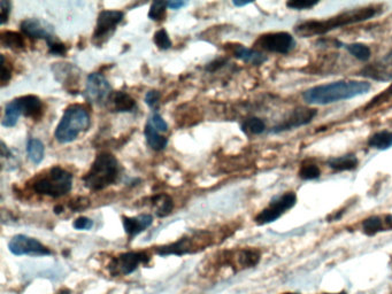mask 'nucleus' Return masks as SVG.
Listing matches in <instances>:
<instances>
[{
    "label": "nucleus",
    "instance_id": "37",
    "mask_svg": "<svg viewBox=\"0 0 392 294\" xmlns=\"http://www.w3.org/2000/svg\"><path fill=\"white\" fill-rule=\"evenodd\" d=\"M47 46H49L50 53L53 55H66V52H67L64 43H61L57 38L52 40V42L47 43Z\"/></svg>",
    "mask_w": 392,
    "mask_h": 294
},
{
    "label": "nucleus",
    "instance_id": "32",
    "mask_svg": "<svg viewBox=\"0 0 392 294\" xmlns=\"http://www.w3.org/2000/svg\"><path fill=\"white\" fill-rule=\"evenodd\" d=\"M392 99V85L389 88L384 90L383 92H381L380 94H377L374 99H371V103H368L365 107V111H373L377 107L382 106L384 103Z\"/></svg>",
    "mask_w": 392,
    "mask_h": 294
},
{
    "label": "nucleus",
    "instance_id": "8",
    "mask_svg": "<svg viewBox=\"0 0 392 294\" xmlns=\"http://www.w3.org/2000/svg\"><path fill=\"white\" fill-rule=\"evenodd\" d=\"M150 255L146 252H128L113 259L110 264L111 273L114 276H127L134 273L140 264H147Z\"/></svg>",
    "mask_w": 392,
    "mask_h": 294
},
{
    "label": "nucleus",
    "instance_id": "47",
    "mask_svg": "<svg viewBox=\"0 0 392 294\" xmlns=\"http://www.w3.org/2000/svg\"><path fill=\"white\" fill-rule=\"evenodd\" d=\"M59 294H69V292L64 291V292H61V293H59Z\"/></svg>",
    "mask_w": 392,
    "mask_h": 294
},
{
    "label": "nucleus",
    "instance_id": "28",
    "mask_svg": "<svg viewBox=\"0 0 392 294\" xmlns=\"http://www.w3.org/2000/svg\"><path fill=\"white\" fill-rule=\"evenodd\" d=\"M1 45L9 49H25L26 40L22 35L14 31H4L1 33Z\"/></svg>",
    "mask_w": 392,
    "mask_h": 294
},
{
    "label": "nucleus",
    "instance_id": "23",
    "mask_svg": "<svg viewBox=\"0 0 392 294\" xmlns=\"http://www.w3.org/2000/svg\"><path fill=\"white\" fill-rule=\"evenodd\" d=\"M144 135H145L146 143L151 149H155V151H162V149H166L168 144L167 138L162 136L160 132L155 130V128L150 125L149 123H146Z\"/></svg>",
    "mask_w": 392,
    "mask_h": 294
},
{
    "label": "nucleus",
    "instance_id": "41",
    "mask_svg": "<svg viewBox=\"0 0 392 294\" xmlns=\"http://www.w3.org/2000/svg\"><path fill=\"white\" fill-rule=\"evenodd\" d=\"M73 225L77 230H90L94 227V222L86 216H81L77 221L74 222Z\"/></svg>",
    "mask_w": 392,
    "mask_h": 294
},
{
    "label": "nucleus",
    "instance_id": "22",
    "mask_svg": "<svg viewBox=\"0 0 392 294\" xmlns=\"http://www.w3.org/2000/svg\"><path fill=\"white\" fill-rule=\"evenodd\" d=\"M359 161L356 155L347 154L328 160V166L336 171H349L358 167Z\"/></svg>",
    "mask_w": 392,
    "mask_h": 294
},
{
    "label": "nucleus",
    "instance_id": "1",
    "mask_svg": "<svg viewBox=\"0 0 392 294\" xmlns=\"http://www.w3.org/2000/svg\"><path fill=\"white\" fill-rule=\"evenodd\" d=\"M381 6L379 5H368V6L358 7L340 13L337 16L325 20H308L296 26L295 33L299 37L321 36L328 34L330 31L341 27L354 25L359 22L367 21L380 13Z\"/></svg>",
    "mask_w": 392,
    "mask_h": 294
},
{
    "label": "nucleus",
    "instance_id": "2",
    "mask_svg": "<svg viewBox=\"0 0 392 294\" xmlns=\"http://www.w3.org/2000/svg\"><path fill=\"white\" fill-rule=\"evenodd\" d=\"M371 88V83L364 81H338L308 89L303 98L310 105H329L368 94Z\"/></svg>",
    "mask_w": 392,
    "mask_h": 294
},
{
    "label": "nucleus",
    "instance_id": "29",
    "mask_svg": "<svg viewBox=\"0 0 392 294\" xmlns=\"http://www.w3.org/2000/svg\"><path fill=\"white\" fill-rule=\"evenodd\" d=\"M344 47L347 50L349 55H353L354 58L360 61H368L371 59V51L367 45L360 44V43H353V44H347Z\"/></svg>",
    "mask_w": 392,
    "mask_h": 294
},
{
    "label": "nucleus",
    "instance_id": "11",
    "mask_svg": "<svg viewBox=\"0 0 392 294\" xmlns=\"http://www.w3.org/2000/svg\"><path fill=\"white\" fill-rule=\"evenodd\" d=\"M111 94H112V88L105 76L99 73H92L88 76L86 97L90 103H103L111 97Z\"/></svg>",
    "mask_w": 392,
    "mask_h": 294
},
{
    "label": "nucleus",
    "instance_id": "21",
    "mask_svg": "<svg viewBox=\"0 0 392 294\" xmlns=\"http://www.w3.org/2000/svg\"><path fill=\"white\" fill-rule=\"evenodd\" d=\"M110 101H112L113 108L116 112H131L136 108V101L125 92H114L111 94Z\"/></svg>",
    "mask_w": 392,
    "mask_h": 294
},
{
    "label": "nucleus",
    "instance_id": "20",
    "mask_svg": "<svg viewBox=\"0 0 392 294\" xmlns=\"http://www.w3.org/2000/svg\"><path fill=\"white\" fill-rule=\"evenodd\" d=\"M233 55L240 60L247 62V64H254V66H260L267 61V57L262 55V52L249 49L243 45H235L233 47Z\"/></svg>",
    "mask_w": 392,
    "mask_h": 294
},
{
    "label": "nucleus",
    "instance_id": "36",
    "mask_svg": "<svg viewBox=\"0 0 392 294\" xmlns=\"http://www.w3.org/2000/svg\"><path fill=\"white\" fill-rule=\"evenodd\" d=\"M147 123L152 125L155 130L159 131V132H166L168 130L167 123L158 113H153L152 115L150 116Z\"/></svg>",
    "mask_w": 392,
    "mask_h": 294
},
{
    "label": "nucleus",
    "instance_id": "3",
    "mask_svg": "<svg viewBox=\"0 0 392 294\" xmlns=\"http://www.w3.org/2000/svg\"><path fill=\"white\" fill-rule=\"evenodd\" d=\"M119 174V162L116 157L107 152H103L96 158L86 176L83 177V183L91 191H101L114 184Z\"/></svg>",
    "mask_w": 392,
    "mask_h": 294
},
{
    "label": "nucleus",
    "instance_id": "19",
    "mask_svg": "<svg viewBox=\"0 0 392 294\" xmlns=\"http://www.w3.org/2000/svg\"><path fill=\"white\" fill-rule=\"evenodd\" d=\"M20 108H21L22 115L27 118H40L43 113V103L40 98L36 96H23V97L16 98Z\"/></svg>",
    "mask_w": 392,
    "mask_h": 294
},
{
    "label": "nucleus",
    "instance_id": "18",
    "mask_svg": "<svg viewBox=\"0 0 392 294\" xmlns=\"http://www.w3.org/2000/svg\"><path fill=\"white\" fill-rule=\"evenodd\" d=\"M122 220H123L125 234H128L130 238H134L137 234L143 232L153 223V217L150 214H142V215L135 216V217L123 216Z\"/></svg>",
    "mask_w": 392,
    "mask_h": 294
},
{
    "label": "nucleus",
    "instance_id": "42",
    "mask_svg": "<svg viewBox=\"0 0 392 294\" xmlns=\"http://www.w3.org/2000/svg\"><path fill=\"white\" fill-rule=\"evenodd\" d=\"M89 205V201L86 198H79L77 200L72 201L70 203V208L73 210H84Z\"/></svg>",
    "mask_w": 392,
    "mask_h": 294
},
{
    "label": "nucleus",
    "instance_id": "31",
    "mask_svg": "<svg viewBox=\"0 0 392 294\" xmlns=\"http://www.w3.org/2000/svg\"><path fill=\"white\" fill-rule=\"evenodd\" d=\"M299 177L304 181H313L321 176V170L314 164H304L298 173Z\"/></svg>",
    "mask_w": 392,
    "mask_h": 294
},
{
    "label": "nucleus",
    "instance_id": "6",
    "mask_svg": "<svg viewBox=\"0 0 392 294\" xmlns=\"http://www.w3.org/2000/svg\"><path fill=\"white\" fill-rule=\"evenodd\" d=\"M296 203H297V196L295 192L289 191L283 193L282 196H277L271 199L269 205L257 215V225H264L273 223L280 219L286 210H291Z\"/></svg>",
    "mask_w": 392,
    "mask_h": 294
},
{
    "label": "nucleus",
    "instance_id": "17",
    "mask_svg": "<svg viewBox=\"0 0 392 294\" xmlns=\"http://www.w3.org/2000/svg\"><path fill=\"white\" fill-rule=\"evenodd\" d=\"M362 230L367 236H375L382 231L392 230V215H374L362 222Z\"/></svg>",
    "mask_w": 392,
    "mask_h": 294
},
{
    "label": "nucleus",
    "instance_id": "48",
    "mask_svg": "<svg viewBox=\"0 0 392 294\" xmlns=\"http://www.w3.org/2000/svg\"><path fill=\"white\" fill-rule=\"evenodd\" d=\"M283 294H297V293H283Z\"/></svg>",
    "mask_w": 392,
    "mask_h": 294
},
{
    "label": "nucleus",
    "instance_id": "39",
    "mask_svg": "<svg viewBox=\"0 0 392 294\" xmlns=\"http://www.w3.org/2000/svg\"><path fill=\"white\" fill-rule=\"evenodd\" d=\"M11 7H12V4L7 1V0L0 1V25L4 26L9 21Z\"/></svg>",
    "mask_w": 392,
    "mask_h": 294
},
{
    "label": "nucleus",
    "instance_id": "24",
    "mask_svg": "<svg viewBox=\"0 0 392 294\" xmlns=\"http://www.w3.org/2000/svg\"><path fill=\"white\" fill-rule=\"evenodd\" d=\"M22 115L21 108L18 105V101H9L5 106L4 111L3 120H1V125L6 128H12L18 123V118Z\"/></svg>",
    "mask_w": 392,
    "mask_h": 294
},
{
    "label": "nucleus",
    "instance_id": "15",
    "mask_svg": "<svg viewBox=\"0 0 392 294\" xmlns=\"http://www.w3.org/2000/svg\"><path fill=\"white\" fill-rule=\"evenodd\" d=\"M318 114V111L310 110L306 107H299L290 113L288 118H284V121L280 125L274 128V132H282V131L291 130L295 128L303 127L308 125Z\"/></svg>",
    "mask_w": 392,
    "mask_h": 294
},
{
    "label": "nucleus",
    "instance_id": "4",
    "mask_svg": "<svg viewBox=\"0 0 392 294\" xmlns=\"http://www.w3.org/2000/svg\"><path fill=\"white\" fill-rule=\"evenodd\" d=\"M91 125V118L88 111L81 105H72L65 111L64 115L55 129V140L59 143H72L82 132H86Z\"/></svg>",
    "mask_w": 392,
    "mask_h": 294
},
{
    "label": "nucleus",
    "instance_id": "16",
    "mask_svg": "<svg viewBox=\"0 0 392 294\" xmlns=\"http://www.w3.org/2000/svg\"><path fill=\"white\" fill-rule=\"evenodd\" d=\"M227 258V264H230L231 267L236 268V270L247 269V268L256 267L259 264L262 254L258 249H243L236 252L229 253Z\"/></svg>",
    "mask_w": 392,
    "mask_h": 294
},
{
    "label": "nucleus",
    "instance_id": "9",
    "mask_svg": "<svg viewBox=\"0 0 392 294\" xmlns=\"http://www.w3.org/2000/svg\"><path fill=\"white\" fill-rule=\"evenodd\" d=\"M123 12L120 11H101L98 16L97 26L94 34V42L103 45L116 29V26L123 20Z\"/></svg>",
    "mask_w": 392,
    "mask_h": 294
},
{
    "label": "nucleus",
    "instance_id": "12",
    "mask_svg": "<svg viewBox=\"0 0 392 294\" xmlns=\"http://www.w3.org/2000/svg\"><path fill=\"white\" fill-rule=\"evenodd\" d=\"M360 75L379 82L392 81V50L383 58L379 59L373 64L362 68Z\"/></svg>",
    "mask_w": 392,
    "mask_h": 294
},
{
    "label": "nucleus",
    "instance_id": "40",
    "mask_svg": "<svg viewBox=\"0 0 392 294\" xmlns=\"http://www.w3.org/2000/svg\"><path fill=\"white\" fill-rule=\"evenodd\" d=\"M0 58H1V75H0V81H1V85L5 86L9 82L11 77H12V70L9 68V64H6L5 57L1 55Z\"/></svg>",
    "mask_w": 392,
    "mask_h": 294
},
{
    "label": "nucleus",
    "instance_id": "44",
    "mask_svg": "<svg viewBox=\"0 0 392 294\" xmlns=\"http://www.w3.org/2000/svg\"><path fill=\"white\" fill-rule=\"evenodd\" d=\"M251 3H252V1H236V0H235L233 4H234L235 6L242 7L245 6V5H249V4Z\"/></svg>",
    "mask_w": 392,
    "mask_h": 294
},
{
    "label": "nucleus",
    "instance_id": "25",
    "mask_svg": "<svg viewBox=\"0 0 392 294\" xmlns=\"http://www.w3.org/2000/svg\"><path fill=\"white\" fill-rule=\"evenodd\" d=\"M368 146L371 149L386 151V149L392 147V132L391 131L383 130L375 132L371 138L368 140Z\"/></svg>",
    "mask_w": 392,
    "mask_h": 294
},
{
    "label": "nucleus",
    "instance_id": "26",
    "mask_svg": "<svg viewBox=\"0 0 392 294\" xmlns=\"http://www.w3.org/2000/svg\"><path fill=\"white\" fill-rule=\"evenodd\" d=\"M153 206L155 207L157 210V215L159 217H164V216L169 215L172 210H173L174 203L173 199H172L167 194H158L152 198Z\"/></svg>",
    "mask_w": 392,
    "mask_h": 294
},
{
    "label": "nucleus",
    "instance_id": "7",
    "mask_svg": "<svg viewBox=\"0 0 392 294\" xmlns=\"http://www.w3.org/2000/svg\"><path fill=\"white\" fill-rule=\"evenodd\" d=\"M254 46L264 51L279 53V55H288L289 52L295 49L296 40L289 33H269L259 37Z\"/></svg>",
    "mask_w": 392,
    "mask_h": 294
},
{
    "label": "nucleus",
    "instance_id": "35",
    "mask_svg": "<svg viewBox=\"0 0 392 294\" xmlns=\"http://www.w3.org/2000/svg\"><path fill=\"white\" fill-rule=\"evenodd\" d=\"M318 4H319V0H292V1L286 3V6L291 9L301 11V9H312Z\"/></svg>",
    "mask_w": 392,
    "mask_h": 294
},
{
    "label": "nucleus",
    "instance_id": "34",
    "mask_svg": "<svg viewBox=\"0 0 392 294\" xmlns=\"http://www.w3.org/2000/svg\"><path fill=\"white\" fill-rule=\"evenodd\" d=\"M155 45L158 46L160 50H168L172 47V40L168 36L167 31L164 29H160L155 34Z\"/></svg>",
    "mask_w": 392,
    "mask_h": 294
},
{
    "label": "nucleus",
    "instance_id": "30",
    "mask_svg": "<svg viewBox=\"0 0 392 294\" xmlns=\"http://www.w3.org/2000/svg\"><path fill=\"white\" fill-rule=\"evenodd\" d=\"M244 132L250 135H260L266 130V125L262 118H251L242 125Z\"/></svg>",
    "mask_w": 392,
    "mask_h": 294
},
{
    "label": "nucleus",
    "instance_id": "10",
    "mask_svg": "<svg viewBox=\"0 0 392 294\" xmlns=\"http://www.w3.org/2000/svg\"><path fill=\"white\" fill-rule=\"evenodd\" d=\"M9 249L14 255H33V256H44L51 254L46 246L31 237L25 234H16L13 237L9 244Z\"/></svg>",
    "mask_w": 392,
    "mask_h": 294
},
{
    "label": "nucleus",
    "instance_id": "27",
    "mask_svg": "<svg viewBox=\"0 0 392 294\" xmlns=\"http://www.w3.org/2000/svg\"><path fill=\"white\" fill-rule=\"evenodd\" d=\"M44 144L37 138H30L27 143V154L34 164H40L44 159Z\"/></svg>",
    "mask_w": 392,
    "mask_h": 294
},
{
    "label": "nucleus",
    "instance_id": "13",
    "mask_svg": "<svg viewBox=\"0 0 392 294\" xmlns=\"http://www.w3.org/2000/svg\"><path fill=\"white\" fill-rule=\"evenodd\" d=\"M205 234H201V236H194L190 238L184 237L177 243L162 247L159 249L158 253L160 255H183L194 252L196 247H201V244L204 246L210 244L208 242V239H211L210 237H205Z\"/></svg>",
    "mask_w": 392,
    "mask_h": 294
},
{
    "label": "nucleus",
    "instance_id": "33",
    "mask_svg": "<svg viewBox=\"0 0 392 294\" xmlns=\"http://www.w3.org/2000/svg\"><path fill=\"white\" fill-rule=\"evenodd\" d=\"M168 7V1H160L157 0L150 7L149 18L153 21H160L164 18L166 9Z\"/></svg>",
    "mask_w": 392,
    "mask_h": 294
},
{
    "label": "nucleus",
    "instance_id": "5",
    "mask_svg": "<svg viewBox=\"0 0 392 294\" xmlns=\"http://www.w3.org/2000/svg\"><path fill=\"white\" fill-rule=\"evenodd\" d=\"M73 188V175L61 167H53L31 184L35 193L60 198L69 193Z\"/></svg>",
    "mask_w": 392,
    "mask_h": 294
},
{
    "label": "nucleus",
    "instance_id": "45",
    "mask_svg": "<svg viewBox=\"0 0 392 294\" xmlns=\"http://www.w3.org/2000/svg\"><path fill=\"white\" fill-rule=\"evenodd\" d=\"M62 212V207L61 206H57L55 207V213H57V214H59V213Z\"/></svg>",
    "mask_w": 392,
    "mask_h": 294
},
{
    "label": "nucleus",
    "instance_id": "38",
    "mask_svg": "<svg viewBox=\"0 0 392 294\" xmlns=\"http://www.w3.org/2000/svg\"><path fill=\"white\" fill-rule=\"evenodd\" d=\"M160 98L162 94L159 91H149L145 96V103L152 110H157L159 107V103H160Z\"/></svg>",
    "mask_w": 392,
    "mask_h": 294
},
{
    "label": "nucleus",
    "instance_id": "46",
    "mask_svg": "<svg viewBox=\"0 0 392 294\" xmlns=\"http://www.w3.org/2000/svg\"><path fill=\"white\" fill-rule=\"evenodd\" d=\"M323 294H347V292H340V293H323Z\"/></svg>",
    "mask_w": 392,
    "mask_h": 294
},
{
    "label": "nucleus",
    "instance_id": "43",
    "mask_svg": "<svg viewBox=\"0 0 392 294\" xmlns=\"http://www.w3.org/2000/svg\"><path fill=\"white\" fill-rule=\"evenodd\" d=\"M186 1H179V0H174V1H168V9H179L181 7L186 6Z\"/></svg>",
    "mask_w": 392,
    "mask_h": 294
},
{
    "label": "nucleus",
    "instance_id": "14",
    "mask_svg": "<svg viewBox=\"0 0 392 294\" xmlns=\"http://www.w3.org/2000/svg\"><path fill=\"white\" fill-rule=\"evenodd\" d=\"M21 30L28 37L45 40L46 43L55 40L53 26L40 18H27L21 23Z\"/></svg>",
    "mask_w": 392,
    "mask_h": 294
}]
</instances>
